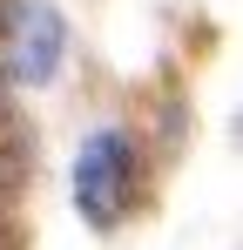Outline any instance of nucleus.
Wrapping results in <instances>:
<instances>
[{
    "mask_svg": "<svg viewBox=\"0 0 243 250\" xmlns=\"http://www.w3.org/2000/svg\"><path fill=\"white\" fill-rule=\"evenodd\" d=\"M122 203H128V142H122V128H95L75 156V209L95 230H108Z\"/></svg>",
    "mask_w": 243,
    "mask_h": 250,
    "instance_id": "1",
    "label": "nucleus"
},
{
    "mask_svg": "<svg viewBox=\"0 0 243 250\" xmlns=\"http://www.w3.org/2000/svg\"><path fill=\"white\" fill-rule=\"evenodd\" d=\"M54 68H61V14L47 0H27L20 7V41H14V82L40 88Z\"/></svg>",
    "mask_w": 243,
    "mask_h": 250,
    "instance_id": "2",
    "label": "nucleus"
}]
</instances>
